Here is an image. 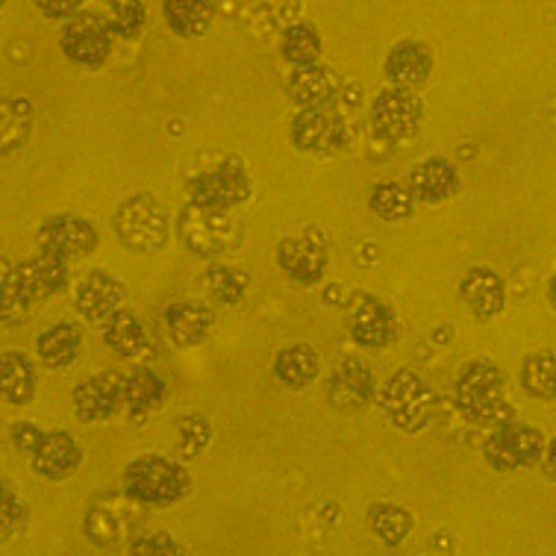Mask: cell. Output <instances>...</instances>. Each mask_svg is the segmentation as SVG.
<instances>
[{"label":"cell","mask_w":556,"mask_h":556,"mask_svg":"<svg viewBox=\"0 0 556 556\" xmlns=\"http://www.w3.org/2000/svg\"><path fill=\"white\" fill-rule=\"evenodd\" d=\"M68 268L51 253H36L30 260L12 263L7 280L0 283V324L18 327L33 315V306L51 301L68 286Z\"/></svg>","instance_id":"6da1fadb"},{"label":"cell","mask_w":556,"mask_h":556,"mask_svg":"<svg viewBox=\"0 0 556 556\" xmlns=\"http://www.w3.org/2000/svg\"><path fill=\"white\" fill-rule=\"evenodd\" d=\"M454 401L468 425L480 427V430H492V427L516 418V409L506 397L504 371L489 359H475V363L463 365L454 383Z\"/></svg>","instance_id":"7a4b0ae2"},{"label":"cell","mask_w":556,"mask_h":556,"mask_svg":"<svg viewBox=\"0 0 556 556\" xmlns=\"http://www.w3.org/2000/svg\"><path fill=\"white\" fill-rule=\"evenodd\" d=\"M122 489L132 504L165 509V506L180 504L182 497L192 492V475L186 471L180 459L144 454L127 463L122 475Z\"/></svg>","instance_id":"3957f363"},{"label":"cell","mask_w":556,"mask_h":556,"mask_svg":"<svg viewBox=\"0 0 556 556\" xmlns=\"http://www.w3.org/2000/svg\"><path fill=\"white\" fill-rule=\"evenodd\" d=\"M174 230L189 253L201 260H218L242 244L244 222L242 215H236V210H203L186 203L174 222Z\"/></svg>","instance_id":"277c9868"},{"label":"cell","mask_w":556,"mask_h":556,"mask_svg":"<svg viewBox=\"0 0 556 556\" xmlns=\"http://www.w3.org/2000/svg\"><path fill=\"white\" fill-rule=\"evenodd\" d=\"M377 406L389 415V421L401 433H421L430 425L435 409L433 389L425 383V377L415 368H397L380 389H377Z\"/></svg>","instance_id":"5b68a950"},{"label":"cell","mask_w":556,"mask_h":556,"mask_svg":"<svg viewBox=\"0 0 556 556\" xmlns=\"http://www.w3.org/2000/svg\"><path fill=\"white\" fill-rule=\"evenodd\" d=\"M112 230L124 248L136 253H160L172 236L168 206L153 194H132L115 210Z\"/></svg>","instance_id":"8992f818"},{"label":"cell","mask_w":556,"mask_h":556,"mask_svg":"<svg viewBox=\"0 0 556 556\" xmlns=\"http://www.w3.org/2000/svg\"><path fill=\"white\" fill-rule=\"evenodd\" d=\"M547 439L542 430L525 425L518 418H509L504 425L489 430V439L483 442L485 466L497 475H516L525 468L542 466Z\"/></svg>","instance_id":"52a82bcc"},{"label":"cell","mask_w":556,"mask_h":556,"mask_svg":"<svg viewBox=\"0 0 556 556\" xmlns=\"http://www.w3.org/2000/svg\"><path fill=\"white\" fill-rule=\"evenodd\" d=\"M277 268L292 280L294 286H321L330 268V239L318 227H309L301 236H286L274 248Z\"/></svg>","instance_id":"ba28073f"},{"label":"cell","mask_w":556,"mask_h":556,"mask_svg":"<svg viewBox=\"0 0 556 556\" xmlns=\"http://www.w3.org/2000/svg\"><path fill=\"white\" fill-rule=\"evenodd\" d=\"M425 127V101L418 91L389 86L371 103V132L389 144H404Z\"/></svg>","instance_id":"9c48e42d"},{"label":"cell","mask_w":556,"mask_h":556,"mask_svg":"<svg viewBox=\"0 0 556 556\" xmlns=\"http://www.w3.org/2000/svg\"><path fill=\"white\" fill-rule=\"evenodd\" d=\"M253 192L251 174L239 156L224 160L189 182V203L203 210H239Z\"/></svg>","instance_id":"30bf717a"},{"label":"cell","mask_w":556,"mask_h":556,"mask_svg":"<svg viewBox=\"0 0 556 556\" xmlns=\"http://www.w3.org/2000/svg\"><path fill=\"white\" fill-rule=\"evenodd\" d=\"M292 144L301 153H315V156H330L342 151L351 142V124L342 112L333 106L324 110H298L289 127Z\"/></svg>","instance_id":"8fae6325"},{"label":"cell","mask_w":556,"mask_h":556,"mask_svg":"<svg viewBox=\"0 0 556 556\" xmlns=\"http://www.w3.org/2000/svg\"><path fill=\"white\" fill-rule=\"evenodd\" d=\"M36 242H39L41 253H51L62 263L72 265L80 263V260H89L91 253L98 251L101 233H98V227L89 218L62 213L41 224L39 233H36Z\"/></svg>","instance_id":"7c38bea8"},{"label":"cell","mask_w":556,"mask_h":556,"mask_svg":"<svg viewBox=\"0 0 556 556\" xmlns=\"http://www.w3.org/2000/svg\"><path fill=\"white\" fill-rule=\"evenodd\" d=\"M344 327L359 351H383L397 339V318L392 306L375 294H351Z\"/></svg>","instance_id":"4fadbf2b"},{"label":"cell","mask_w":556,"mask_h":556,"mask_svg":"<svg viewBox=\"0 0 556 556\" xmlns=\"http://www.w3.org/2000/svg\"><path fill=\"white\" fill-rule=\"evenodd\" d=\"M112 30L101 15H74L65 21L60 33V48L65 60H72L80 68H101L112 56Z\"/></svg>","instance_id":"5bb4252c"},{"label":"cell","mask_w":556,"mask_h":556,"mask_svg":"<svg viewBox=\"0 0 556 556\" xmlns=\"http://www.w3.org/2000/svg\"><path fill=\"white\" fill-rule=\"evenodd\" d=\"M377 401L375 368L365 356H344L327 380V404L339 413H363Z\"/></svg>","instance_id":"9a60e30c"},{"label":"cell","mask_w":556,"mask_h":556,"mask_svg":"<svg viewBox=\"0 0 556 556\" xmlns=\"http://www.w3.org/2000/svg\"><path fill=\"white\" fill-rule=\"evenodd\" d=\"M74 415L83 425H101L115 418L124 406V375L118 371H101L83 383L74 386L72 392Z\"/></svg>","instance_id":"2e32d148"},{"label":"cell","mask_w":556,"mask_h":556,"mask_svg":"<svg viewBox=\"0 0 556 556\" xmlns=\"http://www.w3.org/2000/svg\"><path fill=\"white\" fill-rule=\"evenodd\" d=\"M30 466L41 480L62 483L80 471L83 447L72 433L65 430H51L41 435V442L30 451Z\"/></svg>","instance_id":"e0dca14e"},{"label":"cell","mask_w":556,"mask_h":556,"mask_svg":"<svg viewBox=\"0 0 556 556\" xmlns=\"http://www.w3.org/2000/svg\"><path fill=\"white\" fill-rule=\"evenodd\" d=\"M162 321H165L168 339L180 351H189V348H198L210 339L215 315L210 306L198 304V301H172L162 309Z\"/></svg>","instance_id":"ac0fdd59"},{"label":"cell","mask_w":556,"mask_h":556,"mask_svg":"<svg viewBox=\"0 0 556 556\" xmlns=\"http://www.w3.org/2000/svg\"><path fill=\"white\" fill-rule=\"evenodd\" d=\"M103 344L110 348L112 354L124 359V363H139L148 359L153 351L151 333L139 315H132L130 309H118L103 321Z\"/></svg>","instance_id":"d6986e66"},{"label":"cell","mask_w":556,"mask_h":556,"mask_svg":"<svg viewBox=\"0 0 556 556\" xmlns=\"http://www.w3.org/2000/svg\"><path fill=\"white\" fill-rule=\"evenodd\" d=\"M77 313L91 324H103L112 313H118L124 304V286L103 271H91L77 283L74 292Z\"/></svg>","instance_id":"ffe728a7"},{"label":"cell","mask_w":556,"mask_h":556,"mask_svg":"<svg viewBox=\"0 0 556 556\" xmlns=\"http://www.w3.org/2000/svg\"><path fill=\"white\" fill-rule=\"evenodd\" d=\"M459 298L463 304L471 309L477 321H492L497 315L504 313L506 306V286L501 280V274H495L492 268H483L477 265L463 277L459 283Z\"/></svg>","instance_id":"44dd1931"},{"label":"cell","mask_w":556,"mask_h":556,"mask_svg":"<svg viewBox=\"0 0 556 556\" xmlns=\"http://www.w3.org/2000/svg\"><path fill=\"white\" fill-rule=\"evenodd\" d=\"M386 80L397 89L418 91L433 74V53L421 41H397L386 56Z\"/></svg>","instance_id":"7402d4cb"},{"label":"cell","mask_w":556,"mask_h":556,"mask_svg":"<svg viewBox=\"0 0 556 556\" xmlns=\"http://www.w3.org/2000/svg\"><path fill=\"white\" fill-rule=\"evenodd\" d=\"M286 91L298 110H324V106H333V101L339 98V83L324 65L313 62V65L292 68Z\"/></svg>","instance_id":"603a6c76"},{"label":"cell","mask_w":556,"mask_h":556,"mask_svg":"<svg viewBox=\"0 0 556 556\" xmlns=\"http://www.w3.org/2000/svg\"><path fill=\"white\" fill-rule=\"evenodd\" d=\"M459 189V174L447 160L442 156H430V160L418 162L409 174V192L415 201L427 203V206H439V203L451 201Z\"/></svg>","instance_id":"cb8c5ba5"},{"label":"cell","mask_w":556,"mask_h":556,"mask_svg":"<svg viewBox=\"0 0 556 556\" xmlns=\"http://www.w3.org/2000/svg\"><path fill=\"white\" fill-rule=\"evenodd\" d=\"M83 351V333L80 327L72 321L51 324L45 333L36 339V356L45 368L51 371H65L77 363Z\"/></svg>","instance_id":"d4e9b609"},{"label":"cell","mask_w":556,"mask_h":556,"mask_svg":"<svg viewBox=\"0 0 556 556\" xmlns=\"http://www.w3.org/2000/svg\"><path fill=\"white\" fill-rule=\"evenodd\" d=\"M271 371L277 377V383L292 389V392H301L321 375V356H318L313 344H289L274 356Z\"/></svg>","instance_id":"484cf974"},{"label":"cell","mask_w":556,"mask_h":556,"mask_svg":"<svg viewBox=\"0 0 556 556\" xmlns=\"http://www.w3.org/2000/svg\"><path fill=\"white\" fill-rule=\"evenodd\" d=\"M162 18H165L174 36L201 39L213 27L215 3L213 0H165L162 3Z\"/></svg>","instance_id":"4316f807"},{"label":"cell","mask_w":556,"mask_h":556,"mask_svg":"<svg viewBox=\"0 0 556 556\" xmlns=\"http://www.w3.org/2000/svg\"><path fill=\"white\" fill-rule=\"evenodd\" d=\"M0 397L12 406H27L36 397V365L21 351L0 354Z\"/></svg>","instance_id":"83f0119b"},{"label":"cell","mask_w":556,"mask_h":556,"mask_svg":"<svg viewBox=\"0 0 556 556\" xmlns=\"http://www.w3.org/2000/svg\"><path fill=\"white\" fill-rule=\"evenodd\" d=\"M521 389L533 401L542 404H554L556 401V354L554 351H536V354H527L518 371Z\"/></svg>","instance_id":"f1b7e54d"},{"label":"cell","mask_w":556,"mask_h":556,"mask_svg":"<svg viewBox=\"0 0 556 556\" xmlns=\"http://www.w3.org/2000/svg\"><path fill=\"white\" fill-rule=\"evenodd\" d=\"M165 380L148 365L124 375V406L130 409V415H148L156 409L165 401Z\"/></svg>","instance_id":"f546056e"},{"label":"cell","mask_w":556,"mask_h":556,"mask_svg":"<svg viewBox=\"0 0 556 556\" xmlns=\"http://www.w3.org/2000/svg\"><path fill=\"white\" fill-rule=\"evenodd\" d=\"M368 210L386 224L406 222L415 210V198L409 192V186L397 180H380L371 186L368 194Z\"/></svg>","instance_id":"4dcf8cb0"},{"label":"cell","mask_w":556,"mask_h":556,"mask_svg":"<svg viewBox=\"0 0 556 556\" xmlns=\"http://www.w3.org/2000/svg\"><path fill=\"white\" fill-rule=\"evenodd\" d=\"M368 527L386 547H401L413 533V513L397 504H371Z\"/></svg>","instance_id":"1f68e13d"},{"label":"cell","mask_w":556,"mask_h":556,"mask_svg":"<svg viewBox=\"0 0 556 556\" xmlns=\"http://www.w3.org/2000/svg\"><path fill=\"white\" fill-rule=\"evenodd\" d=\"M321 56V33L313 21H292L283 33V60L292 68L313 65Z\"/></svg>","instance_id":"d6a6232c"},{"label":"cell","mask_w":556,"mask_h":556,"mask_svg":"<svg viewBox=\"0 0 556 556\" xmlns=\"http://www.w3.org/2000/svg\"><path fill=\"white\" fill-rule=\"evenodd\" d=\"M203 283L210 298L222 306H239L248 294V274L239 271L236 265H210L203 274Z\"/></svg>","instance_id":"836d02e7"},{"label":"cell","mask_w":556,"mask_h":556,"mask_svg":"<svg viewBox=\"0 0 556 556\" xmlns=\"http://www.w3.org/2000/svg\"><path fill=\"white\" fill-rule=\"evenodd\" d=\"M103 21L115 39H139L148 27V3L144 0H106Z\"/></svg>","instance_id":"e575fe53"},{"label":"cell","mask_w":556,"mask_h":556,"mask_svg":"<svg viewBox=\"0 0 556 556\" xmlns=\"http://www.w3.org/2000/svg\"><path fill=\"white\" fill-rule=\"evenodd\" d=\"M213 442V425L201 413H186L177 418V447L182 459H198V456Z\"/></svg>","instance_id":"d590c367"},{"label":"cell","mask_w":556,"mask_h":556,"mask_svg":"<svg viewBox=\"0 0 556 556\" xmlns=\"http://www.w3.org/2000/svg\"><path fill=\"white\" fill-rule=\"evenodd\" d=\"M83 533L98 551H115V545H122L124 539L122 521L106 506H91L83 518Z\"/></svg>","instance_id":"8d00e7d4"},{"label":"cell","mask_w":556,"mask_h":556,"mask_svg":"<svg viewBox=\"0 0 556 556\" xmlns=\"http://www.w3.org/2000/svg\"><path fill=\"white\" fill-rule=\"evenodd\" d=\"M27 518V509L21 504V497L12 492L10 485L0 483V542L10 539L12 533H18Z\"/></svg>","instance_id":"74e56055"},{"label":"cell","mask_w":556,"mask_h":556,"mask_svg":"<svg viewBox=\"0 0 556 556\" xmlns=\"http://www.w3.org/2000/svg\"><path fill=\"white\" fill-rule=\"evenodd\" d=\"M127 554H151V556H180L182 547L177 539H172L168 533H144V536H136L127 547Z\"/></svg>","instance_id":"f35d334b"},{"label":"cell","mask_w":556,"mask_h":556,"mask_svg":"<svg viewBox=\"0 0 556 556\" xmlns=\"http://www.w3.org/2000/svg\"><path fill=\"white\" fill-rule=\"evenodd\" d=\"M86 0H36V10L51 21H68L80 15Z\"/></svg>","instance_id":"ab89813d"},{"label":"cell","mask_w":556,"mask_h":556,"mask_svg":"<svg viewBox=\"0 0 556 556\" xmlns=\"http://www.w3.org/2000/svg\"><path fill=\"white\" fill-rule=\"evenodd\" d=\"M41 435H45V430H41L36 421H12L10 427L12 445L18 447V451H24V454H30L33 447L39 445Z\"/></svg>","instance_id":"60d3db41"},{"label":"cell","mask_w":556,"mask_h":556,"mask_svg":"<svg viewBox=\"0 0 556 556\" xmlns=\"http://www.w3.org/2000/svg\"><path fill=\"white\" fill-rule=\"evenodd\" d=\"M542 471L556 483V435L545 445V456H542Z\"/></svg>","instance_id":"b9f144b4"},{"label":"cell","mask_w":556,"mask_h":556,"mask_svg":"<svg viewBox=\"0 0 556 556\" xmlns=\"http://www.w3.org/2000/svg\"><path fill=\"white\" fill-rule=\"evenodd\" d=\"M10 268H12V263H10V260H7V256H3V253H0V283L7 280V274H10Z\"/></svg>","instance_id":"7bdbcfd3"},{"label":"cell","mask_w":556,"mask_h":556,"mask_svg":"<svg viewBox=\"0 0 556 556\" xmlns=\"http://www.w3.org/2000/svg\"><path fill=\"white\" fill-rule=\"evenodd\" d=\"M547 301H551V306L556 309V271L554 277H551V283H547Z\"/></svg>","instance_id":"ee69618b"},{"label":"cell","mask_w":556,"mask_h":556,"mask_svg":"<svg viewBox=\"0 0 556 556\" xmlns=\"http://www.w3.org/2000/svg\"><path fill=\"white\" fill-rule=\"evenodd\" d=\"M3 7H7V0H0V12H3Z\"/></svg>","instance_id":"f6af8a7d"}]
</instances>
